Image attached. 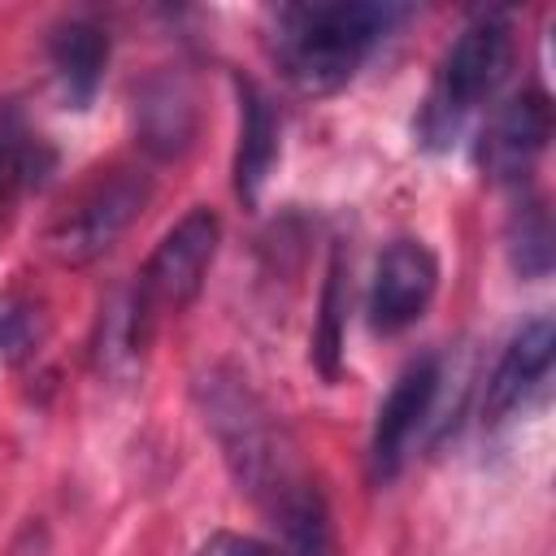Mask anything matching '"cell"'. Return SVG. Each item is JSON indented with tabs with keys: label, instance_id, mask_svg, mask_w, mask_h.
Listing matches in <instances>:
<instances>
[{
	"label": "cell",
	"instance_id": "cell-5",
	"mask_svg": "<svg viewBox=\"0 0 556 556\" xmlns=\"http://www.w3.org/2000/svg\"><path fill=\"white\" fill-rule=\"evenodd\" d=\"M217 239H222V222L213 208H191L182 222L165 230V239L152 248L135 282V304L152 326L161 313H178L200 295L208 265L217 256Z\"/></svg>",
	"mask_w": 556,
	"mask_h": 556
},
{
	"label": "cell",
	"instance_id": "cell-4",
	"mask_svg": "<svg viewBox=\"0 0 556 556\" xmlns=\"http://www.w3.org/2000/svg\"><path fill=\"white\" fill-rule=\"evenodd\" d=\"M152 178L139 169H109L91 178L48 226L43 243L61 265H87L104 256L148 208Z\"/></svg>",
	"mask_w": 556,
	"mask_h": 556
},
{
	"label": "cell",
	"instance_id": "cell-17",
	"mask_svg": "<svg viewBox=\"0 0 556 556\" xmlns=\"http://www.w3.org/2000/svg\"><path fill=\"white\" fill-rule=\"evenodd\" d=\"M191 556H278L269 543L252 539V534H235V530H217L213 539H204Z\"/></svg>",
	"mask_w": 556,
	"mask_h": 556
},
{
	"label": "cell",
	"instance_id": "cell-1",
	"mask_svg": "<svg viewBox=\"0 0 556 556\" xmlns=\"http://www.w3.org/2000/svg\"><path fill=\"white\" fill-rule=\"evenodd\" d=\"M195 400H200L204 426L222 447L230 478L274 517V526H282L291 552L330 556V517H326L321 491L300 473L291 456L295 447L287 443L269 408L248 391V382L213 369L195 382Z\"/></svg>",
	"mask_w": 556,
	"mask_h": 556
},
{
	"label": "cell",
	"instance_id": "cell-6",
	"mask_svg": "<svg viewBox=\"0 0 556 556\" xmlns=\"http://www.w3.org/2000/svg\"><path fill=\"white\" fill-rule=\"evenodd\" d=\"M439 291V261L417 239H395L374 265L369 282V330L374 334H400L408 330Z\"/></svg>",
	"mask_w": 556,
	"mask_h": 556
},
{
	"label": "cell",
	"instance_id": "cell-11",
	"mask_svg": "<svg viewBox=\"0 0 556 556\" xmlns=\"http://www.w3.org/2000/svg\"><path fill=\"white\" fill-rule=\"evenodd\" d=\"M48 61L52 74L61 83V96L70 109H87L104 83V65H109V35L87 22V17H70L52 30L48 39Z\"/></svg>",
	"mask_w": 556,
	"mask_h": 556
},
{
	"label": "cell",
	"instance_id": "cell-10",
	"mask_svg": "<svg viewBox=\"0 0 556 556\" xmlns=\"http://www.w3.org/2000/svg\"><path fill=\"white\" fill-rule=\"evenodd\" d=\"M278 113L256 83H239V148H235V195L252 208L278 161Z\"/></svg>",
	"mask_w": 556,
	"mask_h": 556
},
{
	"label": "cell",
	"instance_id": "cell-14",
	"mask_svg": "<svg viewBox=\"0 0 556 556\" xmlns=\"http://www.w3.org/2000/svg\"><path fill=\"white\" fill-rule=\"evenodd\" d=\"M48 169H52V152L43 148V139L26 130L13 104H0V230L13 204L22 200V191L39 187Z\"/></svg>",
	"mask_w": 556,
	"mask_h": 556
},
{
	"label": "cell",
	"instance_id": "cell-16",
	"mask_svg": "<svg viewBox=\"0 0 556 556\" xmlns=\"http://www.w3.org/2000/svg\"><path fill=\"white\" fill-rule=\"evenodd\" d=\"M43 343V313L30 304H17L9 313H0V361L17 365L26 356H35Z\"/></svg>",
	"mask_w": 556,
	"mask_h": 556
},
{
	"label": "cell",
	"instance_id": "cell-15",
	"mask_svg": "<svg viewBox=\"0 0 556 556\" xmlns=\"http://www.w3.org/2000/svg\"><path fill=\"white\" fill-rule=\"evenodd\" d=\"M508 261L521 278H543L552 269V217L543 200L517 204L508 222Z\"/></svg>",
	"mask_w": 556,
	"mask_h": 556
},
{
	"label": "cell",
	"instance_id": "cell-12",
	"mask_svg": "<svg viewBox=\"0 0 556 556\" xmlns=\"http://www.w3.org/2000/svg\"><path fill=\"white\" fill-rule=\"evenodd\" d=\"M139 143L156 156H178L195 139V104L178 78H152L135 96Z\"/></svg>",
	"mask_w": 556,
	"mask_h": 556
},
{
	"label": "cell",
	"instance_id": "cell-9",
	"mask_svg": "<svg viewBox=\"0 0 556 556\" xmlns=\"http://www.w3.org/2000/svg\"><path fill=\"white\" fill-rule=\"evenodd\" d=\"M552 361H556V326L552 317H530L500 352L491 378H486V395H482V417L508 421L513 413H521L552 378Z\"/></svg>",
	"mask_w": 556,
	"mask_h": 556
},
{
	"label": "cell",
	"instance_id": "cell-2",
	"mask_svg": "<svg viewBox=\"0 0 556 556\" xmlns=\"http://www.w3.org/2000/svg\"><path fill=\"white\" fill-rule=\"evenodd\" d=\"M408 17L404 4L326 0L287 4L274 17V65L304 96H330L356 78L369 52Z\"/></svg>",
	"mask_w": 556,
	"mask_h": 556
},
{
	"label": "cell",
	"instance_id": "cell-8",
	"mask_svg": "<svg viewBox=\"0 0 556 556\" xmlns=\"http://www.w3.org/2000/svg\"><path fill=\"white\" fill-rule=\"evenodd\" d=\"M552 139V100L543 91H517L504 100L478 143V161L495 182H521Z\"/></svg>",
	"mask_w": 556,
	"mask_h": 556
},
{
	"label": "cell",
	"instance_id": "cell-3",
	"mask_svg": "<svg viewBox=\"0 0 556 556\" xmlns=\"http://www.w3.org/2000/svg\"><path fill=\"white\" fill-rule=\"evenodd\" d=\"M513 65V30L504 17H478L469 22L456 43L443 52L430 96L417 117V135L426 148H447L473 109H482Z\"/></svg>",
	"mask_w": 556,
	"mask_h": 556
},
{
	"label": "cell",
	"instance_id": "cell-7",
	"mask_svg": "<svg viewBox=\"0 0 556 556\" xmlns=\"http://www.w3.org/2000/svg\"><path fill=\"white\" fill-rule=\"evenodd\" d=\"M443 387V365L439 356H417L413 365H404V374L395 378V387L387 391L378 421H374V439H369V469L378 482L395 478L417 430L430 421L434 400Z\"/></svg>",
	"mask_w": 556,
	"mask_h": 556
},
{
	"label": "cell",
	"instance_id": "cell-13",
	"mask_svg": "<svg viewBox=\"0 0 556 556\" xmlns=\"http://www.w3.org/2000/svg\"><path fill=\"white\" fill-rule=\"evenodd\" d=\"M148 339H152V321L135 304V291H117L100 308V321H96V343H91L96 369L109 378H130L143 361Z\"/></svg>",
	"mask_w": 556,
	"mask_h": 556
}]
</instances>
